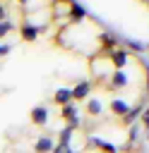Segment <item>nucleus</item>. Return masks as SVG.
I'll return each mask as SVG.
<instances>
[{"label": "nucleus", "instance_id": "1", "mask_svg": "<svg viewBox=\"0 0 149 153\" xmlns=\"http://www.w3.org/2000/svg\"><path fill=\"white\" fill-rule=\"evenodd\" d=\"M89 12L79 5V2H67V24L70 26H82L87 22Z\"/></svg>", "mask_w": 149, "mask_h": 153}, {"label": "nucleus", "instance_id": "2", "mask_svg": "<svg viewBox=\"0 0 149 153\" xmlns=\"http://www.w3.org/2000/svg\"><path fill=\"white\" fill-rule=\"evenodd\" d=\"M43 29H46V24H31L29 19H24V22L19 24V38L26 41V43H31V41H36V38L41 36Z\"/></svg>", "mask_w": 149, "mask_h": 153}, {"label": "nucleus", "instance_id": "3", "mask_svg": "<svg viewBox=\"0 0 149 153\" xmlns=\"http://www.w3.org/2000/svg\"><path fill=\"white\" fill-rule=\"evenodd\" d=\"M106 57H108V62H111L113 69H125L127 62H130V53H127L125 48H115V50L106 53Z\"/></svg>", "mask_w": 149, "mask_h": 153}, {"label": "nucleus", "instance_id": "4", "mask_svg": "<svg viewBox=\"0 0 149 153\" xmlns=\"http://www.w3.org/2000/svg\"><path fill=\"white\" fill-rule=\"evenodd\" d=\"M70 91H72V103H84L91 96V81L89 79H79Z\"/></svg>", "mask_w": 149, "mask_h": 153}, {"label": "nucleus", "instance_id": "5", "mask_svg": "<svg viewBox=\"0 0 149 153\" xmlns=\"http://www.w3.org/2000/svg\"><path fill=\"white\" fill-rule=\"evenodd\" d=\"M127 84H130V76L125 74V69H113L111 72V76H108V88L111 91H123Z\"/></svg>", "mask_w": 149, "mask_h": 153}, {"label": "nucleus", "instance_id": "6", "mask_svg": "<svg viewBox=\"0 0 149 153\" xmlns=\"http://www.w3.org/2000/svg\"><path fill=\"white\" fill-rule=\"evenodd\" d=\"M87 146L99 148V151H103V153H120V148H118L115 143L103 141V139H99V136H94V134H89V136H87Z\"/></svg>", "mask_w": 149, "mask_h": 153}, {"label": "nucleus", "instance_id": "7", "mask_svg": "<svg viewBox=\"0 0 149 153\" xmlns=\"http://www.w3.org/2000/svg\"><path fill=\"white\" fill-rule=\"evenodd\" d=\"M99 43H101L103 53H111V50H115V48H118L120 36H118V33H113V31H101V33H99Z\"/></svg>", "mask_w": 149, "mask_h": 153}, {"label": "nucleus", "instance_id": "8", "mask_svg": "<svg viewBox=\"0 0 149 153\" xmlns=\"http://www.w3.org/2000/svg\"><path fill=\"white\" fill-rule=\"evenodd\" d=\"M29 120L34 127H46L48 124V108L46 105H34L29 112Z\"/></svg>", "mask_w": 149, "mask_h": 153}, {"label": "nucleus", "instance_id": "9", "mask_svg": "<svg viewBox=\"0 0 149 153\" xmlns=\"http://www.w3.org/2000/svg\"><path fill=\"white\" fill-rule=\"evenodd\" d=\"M55 146V139L50 134H41L36 141H34V153H50Z\"/></svg>", "mask_w": 149, "mask_h": 153}, {"label": "nucleus", "instance_id": "10", "mask_svg": "<svg viewBox=\"0 0 149 153\" xmlns=\"http://www.w3.org/2000/svg\"><path fill=\"white\" fill-rule=\"evenodd\" d=\"M142 110H144V100H139L137 105H130L127 115H125V117H120V120H123V124H125V127H130V124L139 122V117H142Z\"/></svg>", "mask_w": 149, "mask_h": 153}, {"label": "nucleus", "instance_id": "11", "mask_svg": "<svg viewBox=\"0 0 149 153\" xmlns=\"http://www.w3.org/2000/svg\"><path fill=\"white\" fill-rule=\"evenodd\" d=\"M53 103L55 105H67V103H72V91L67 88V86H60V88H55L53 91Z\"/></svg>", "mask_w": 149, "mask_h": 153}, {"label": "nucleus", "instance_id": "12", "mask_svg": "<svg viewBox=\"0 0 149 153\" xmlns=\"http://www.w3.org/2000/svg\"><path fill=\"white\" fill-rule=\"evenodd\" d=\"M84 108H87V112H89L91 117H101V115H103V103H101L96 96H89V98L84 100Z\"/></svg>", "mask_w": 149, "mask_h": 153}, {"label": "nucleus", "instance_id": "13", "mask_svg": "<svg viewBox=\"0 0 149 153\" xmlns=\"http://www.w3.org/2000/svg\"><path fill=\"white\" fill-rule=\"evenodd\" d=\"M108 110H111V115H115V117H125V115H127V110H130V105H127L123 98H111Z\"/></svg>", "mask_w": 149, "mask_h": 153}, {"label": "nucleus", "instance_id": "14", "mask_svg": "<svg viewBox=\"0 0 149 153\" xmlns=\"http://www.w3.org/2000/svg\"><path fill=\"white\" fill-rule=\"evenodd\" d=\"M139 131H142V124H139V122H135V124H130V127H127V143H125V148H127V151L139 141Z\"/></svg>", "mask_w": 149, "mask_h": 153}, {"label": "nucleus", "instance_id": "15", "mask_svg": "<svg viewBox=\"0 0 149 153\" xmlns=\"http://www.w3.org/2000/svg\"><path fill=\"white\" fill-rule=\"evenodd\" d=\"M120 41L125 43V50H127V53H137V55H139V53H147V48H144L142 41H135V38H120Z\"/></svg>", "mask_w": 149, "mask_h": 153}, {"label": "nucleus", "instance_id": "16", "mask_svg": "<svg viewBox=\"0 0 149 153\" xmlns=\"http://www.w3.org/2000/svg\"><path fill=\"white\" fill-rule=\"evenodd\" d=\"M72 139H74V131H72V129H67V127H62V129L58 131V139H55V143H62V146L72 148Z\"/></svg>", "mask_w": 149, "mask_h": 153}, {"label": "nucleus", "instance_id": "17", "mask_svg": "<svg viewBox=\"0 0 149 153\" xmlns=\"http://www.w3.org/2000/svg\"><path fill=\"white\" fill-rule=\"evenodd\" d=\"M74 115H77V103H67V105L60 108V117H62L65 122H67L70 117H74Z\"/></svg>", "mask_w": 149, "mask_h": 153}, {"label": "nucleus", "instance_id": "18", "mask_svg": "<svg viewBox=\"0 0 149 153\" xmlns=\"http://www.w3.org/2000/svg\"><path fill=\"white\" fill-rule=\"evenodd\" d=\"M14 26H17V22H14V19H10V17H7L5 22H0V38H5L7 33H12V31H14Z\"/></svg>", "mask_w": 149, "mask_h": 153}, {"label": "nucleus", "instance_id": "19", "mask_svg": "<svg viewBox=\"0 0 149 153\" xmlns=\"http://www.w3.org/2000/svg\"><path fill=\"white\" fill-rule=\"evenodd\" d=\"M65 127H67V129H72V131L77 134V129L82 127V117H79V115H74V117H70V120L65 122Z\"/></svg>", "mask_w": 149, "mask_h": 153}, {"label": "nucleus", "instance_id": "20", "mask_svg": "<svg viewBox=\"0 0 149 153\" xmlns=\"http://www.w3.org/2000/svg\"><path fill=\"white\" fill-rule=\"evenodd\" d=\"M139 124H142L144 129H149V105H144V110H142V117H139Z\"/></svg>", "mask_w": 149, "mask_h": 153}, {"label": "nucleus", "instance_id": "21", "mask_svg": "<svg viewBox=\"0 0 149 153\" xmlns=\"http://www.w3.org/2000/svg\"><path fill=\"white\" fill-rule=\"evenodd\" d=\"M10 50H12V45H10V43H0V57L10 55Z\"/></svg>", "mask_w": 149, "mask_h": 153}, {"label": "nucleus", "instance_id": "22", "mask_svg": "<svg viewBox=\"0 0 149 153\" xmlns=\"http://www.w3.org/2000/svg\"><path fill=\"white\" fill-rule=\"evenodd\" d=\"M67 151H70V148H67V146H62V143H55V146H53V151H50V153H67Z\"/></svg>", "mask_w": 149, "mask_h": 153}, {"label": "nucleus", "instance_id": "23", "mask_svg": "<svg viewBox=\"0 0 149 153\" xmlns=\"http://www.w3.org/2000/svg\"><path fill=\"white\" fill-rule=\"evenodd\" d=\"M144 86H147V91H149V65L144 62Z\"/></svg>", "mask_w": 149, "mask_h": 153}, {"label": "nucleus", "instance_id": "24", "mask_svg": "<svg viewBox=\"0 0 149 153\" xmlns=\"http://www.w3.org/2000/svg\"><path fill=\"white\" fill-rule=\"evenodd\" d=\"M5 19H7V7L0 2V22H5Z\"/></svg>", "mask_w": 149, "mask_h": 153}, {"label": "nucleus", "instance_id": "25", "mask_svg": "<svg viewBox=\"0 0 149 153\" xmlns=\"http://www.w3.org/2000/svg\"><path fill=\"white\" fill-rule=\"evenodd\" d=\"M67 153H82V151H74V148H70V151H67Z\"/></svg>", "mask_w": 149, "mask_h": 153}, {"label": "nucleus", "instance_id": "26", "mask_svg": "<svg viewBox=\"0 0 149 153\" xmlns=\"http://www.w3.org/2000/svg\"><path fill=\"white\" fill-rule=\"evenodd\" d=\"M144 139H147V141H149V129H147V134H144Z\"/></svg>", "mask_w": 149, "mask_h": 153}]
</instances>
